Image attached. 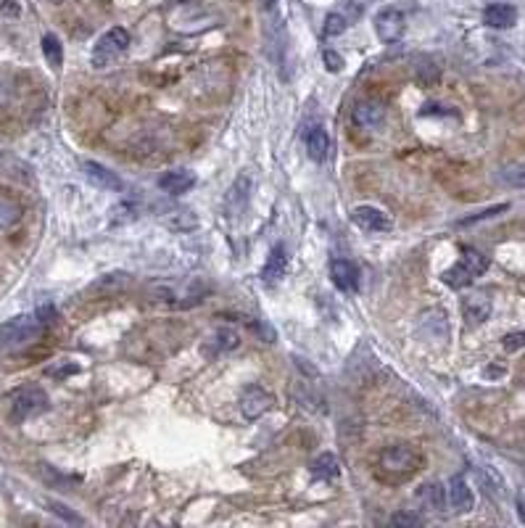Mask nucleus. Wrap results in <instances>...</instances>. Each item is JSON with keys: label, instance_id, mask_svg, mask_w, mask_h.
Masks as SVG:
<instances>
[{"label": "nucleus", "instance_id": "nucleus-1", "mask_svg": "<svg viewBox=\"0 0 525 528\" xmlns=\"http://www.w3.org/2000/svg\"><path fill=\"white\" fill-rule=\"evenodd\" d=\"M486 270H489V256H483V253L475 251V249H462L460 262L451 264L446 272L441 275V280H444L448 288H465V286H470L478 275H483Z\"/></svg>", "mask_w": 525, "mask_h": 528}, {"label": "nucleus", "instance_id": "nucleus-2", "mask_svg": "<svg viewBox=\"0 0 525 528\" xmlns=\"http://www.w3.org/2000/svg\"><path fill=\"white\" fill-rule=\"evenodd\" d=\"M380 473L394 478V481H404L412 473H417L420 468V454L409 447H385L380 451V460H378Z\"/></svg>", "mask_w": 525, "mask_h": 528}, {"label": "nucleus", "instance_id": "nucleus-3", "mask_svg": "<svg viewBox=\"0 0 525 528\" xmlns=\"http://www.w3.org/2000/svg\"><path fill=\"white\" fill-rule=\"evenodd\" d=\"M127 48H130V32L124 27H111L109 32H103L98 37L90 61H93V66H98V69H106V66H111L117 58H121V55L127 53Z\"/></svg>", "mask_w": 525, "mask_h": 528}, {"label": "nucleus", "instance_id": "nucleus-4", "mask_svg": "<svg viewBox=\"0 0 525 528\" xmlns=\"http://www.w3.org/2000/svg\"><path fill=\"white\" fill-rule=\"evenodd\" d=\"M43 319L37 315H22L0 325V346H24L43 336Z\"/></svg>", "mask_w": 525, "mask_h": 528}, {"label": "nucleus", "instance_id": "nucleus-5", "mask_svg": "<svg viewBox=\"0 0 525 528\" xmlns=\"http://www.w3.org/2000/svg\"><path fill=\"white\" fill-rule=\"evenodd\" d=\"M211 13L204 8V6H198V3H182V6H177L175 11L169 13V24H172V29H177V32H185V34H193V32H201V29H206V27H211Z\"/></svg>", "mask_w": 525, "mask_h": 528}, {"label": "nucleus", "instance_id": "nucleus-6", "mask_svg": "<svg viewBox=\"0 0 525 528\" xmlns=\"http://www.w3.org/2000/svg\"><path fill=\"white\" fill-rule=\"evenodd\" d=\"M48 404H51V402H48V394H45L43 388H37V385L19 388V391L11 396V418L22 423V420L34 418V415L45 412Z\"/></svg>", "mask_w": 525, "mask_h": 528}, {"label": "nucleus", "instance_id": "nucleus-7", "mask_svg": "<svg viewBox=\"0 0 525 528\" xmlns=\"http://www.w3.org/2000/svg\"><path fill=\"white\" fill-rule=\"evenodd\" d=\"M404 27H406L404 13L399 11V8H394V6H385V8H380V11L375 13V32H378V37H380L383 43L401 40Z\"/></svg>", "mask_w": 525, "mask_h": 528}, {"label": "nucleus", "instance_id": "nucleus-8", "mask_svg": "<svg viewBox=\"0 0 525 528\" xmlns=\"http://www.w3.org/2000/svg\"><path fill=\"white\" fill-rule=\"evenodd\" d=\"M351 220L357 222L361 230H367V232L394 230V222H391V217H388L385 211L378 209V206H357V209L351 211Z\"/></svg>", "mask_w": 525, "mask_h": 528}, {"label": "nucleus", "instance_id": "nucleus-9", "mask_svg": "<svg viewBox=\"0 0 525 528\" xmlns=\"http://www.w3.org/2000/svg\"><path fill=\"white\" fill-rule=\"evenodd\" d=\"M82 175L88 177L90 185L100 187V190H111V193H119L124 183L119 180L117 172H111L109 166L98 164V161H82Z\"/></svg>", "mask_w": 525, "mask_h": 528}, {"label": "nucleus", "instance_id": "nucleus-10", "mask_svg": "<svg viewBox=\"0 0 525 528\" xmlns=\"http://www.w3.org/2000/svg\"><path fill=\"white\" fill-rule=\"evenodd\" d=\"M270 407H272V396L262 385H248L241 394V412L248 420H259Z\"/></svg>", "mask_w": 525, "mask_h": 528}, {"label": "nucleus", "instance_id": "nucleus-11", "mask_svg": "<svg viewBox=\"0 0 525 528\" xmlns=\"http://www.w3.org/2000/svg\"><path fill=\"white\" fill-rule=\"evenodd\" d=\"M446 502L451 505L454 513H470L472 510V505H475V494H472L470 484H467L462 475H454V478L448 481Z\"/></svg>", "mask_w": 525, "mask_h": 528}, {"label": "nucleus", "instance_id": "nucleus-12", "mask_svg": "<svg viewBox=\"0 0 525 528\" xmlns=\"http://www.w3.org/2000/svg\"><path fill=\"white\" fill-rule=\"evenodd\" d=\"M354 121L361 130H378L385 121V106L380 100H359L354 106Z\"/></svg>", "mask_w": 525, "mask_h": 528}, {"label": "nucleus", "instance_id": "nucleus-13", "mask_svg": "<svg viewBox=\"0 0 525 528\" xmlns=\"http://www.w3.org/2000/svg\"><path fill=\"white\" fill-rule=\"evenodd\" d=\"M462 315L470 325H481L491 317V298L489 293H470L462 301Z\"/></svg>", "mask_w": 525, "mask_h": 528}, {"label": "nucleus", "instance_id": "nucleus-14", "mask_svg": "<svg viewBox=\"0 0 525 528\" xmlns=\"http://www.w3.org/2000/svg\"><path fill=\"white\" fill-rule=\"evenodd\" d=\"M483 24L491 29H510L517 24V8L510 3H493L483 11Z\"/></svg>", "mask_w": 525, "mask_h": 528}, {"label": "nucleus", "instance_id": "nucleus-15", "mask_svg": "<svg viewBox=\"0 0 525 528\" xmlns=\"http://www.w3.org/2000/svg\"><path fill=\"white\" fill-rule=\"evenodd\" d=\"M193 185H196V175L190 169H169V172H164V175L159 177V187L164 193H169V196L187 193Z\"/></svg>", "mask_w": 525, "mask_h": 528}, {"label": "nucleus", "instance_id": "nucleus-16", "mask_svg": "<svg viewBox=\"0 0 525 528\" xmlns=\"http://www.w3.org/2000/svg\"><path fill=\"white\" fill-rule=\"evenodd\" d=\"M330 277H333V283H335L340 291H346V293L357 291V286H359V272H357V267H354L349 259H333V262H330Z\"/></svg>", "mask_w": 525, "mask_h": 528}, {"label": "nucleus", "instance_id": "nucleus-17", "mask_svg": "<svg viewBox=\"0 0 525 528\" xmlns=\"http://www.w3.org/2000/svg\"><path fill=\"white\" fill-rule=\"evenodd\" d=\"M285 270H288V251H285V246L277 243V246H272L270 256H267V264H264L262 270V280L264 283H277L285 275Z\"/></svg>", "mask_w": 525, "mask_h": 528}, {"label": "nucleus", "instance_id": "nucleus-18", "mask_svg": "<svg viewBox=\"0 0 525 528\" xmlns=\"http://www.w3.org/2000/svg\"><path fill=\"white\" fill-rule=\"evenodd\" d=\"M304 143H307V154L312 161H325L330 156V138L325 127H312L304 138Z\"/></svg>", "mask_w": 525, "mask_h": 528}, {"label": "nucleus", "instance_id": "nucleus-19", "mask_svg": "<svg viewBox=\"0 0 525 528\" xmlns=\"http://www.w3.org/2000/svg\"><path fill=\"white\" fill-rule=\"evenodd\" d=\"M312 473H314V478H322V481H330V478H335V475L340 473L338 457H335L333 451H322L317 460L312 462Z\"/></svg>", "mask_w": 525, "mask_h": 528}, {"label": "nucleus", "instance_id": "nucleus-20", "mask_svg": "<svg viewBox=\"0 0 525 528\" xmlns=\"http://www.w3.org/2000/svg\"><path fill=\"white\" fill-rule=\"evenodd\" d=\"M420 499H423L427 505V510H433V513H444V507L448 505L446 489L441 484H425L420 489Z\"/></svg>", "mask_w": 525, "mask_h": 528}, {"label": "nucleus", "instance_id": "nucleus-21", "mask_svg": "<svg viewBox=\"0 0 525 528\" xmlns=\"http://www.w3.org/2000/svg\"><path fill=\"white\" fill-rule=\"evenodd\" d=\"M43 55L51 69H61L64 66V45L55 34H45L43 37Z\"/></svg>", "mask_w": 525, "mask_h": 528}, {"label": "nucleus", "instance_id": "nucleus-22", "mask_svg": "<svg viewBox=\"0 0 525 528\" xmlns=\"http://www.w3.org/2000/svg\"><path fill=\"white\" fill-rule=\"evenodd\" d=\"M22 220V206L13 198L0 196V230H8Z\"/></svg>", "mask_w": 525, "mask_h": 528}, {"label": "nucleus", "instance_id": "nucleus-23", "mask_svg": "<svg viewBox=\"0 0 525 528\" xmlns=\"http://www.w3.org/2000/svg\"><path fill=\"white\" fill-rule=\"evenodd\" d=\"M499 183L507 187H525V164H507L499 169Z\"/></svg>", "mask_w": 525, "mask_h": 528}, {"label": "nucleus", "instance_id": "nucleus-24", "mask_svg": "<svg viewBox=\"0 0 525 528\" xmlns=\"http://www.w3.org/2000/svg\"><path fill=\"white\" fill-rule=\"evenodd\" d=\"M238 333L232 328H219L217 333H214V338H211V343H214V352H230V349H235L238 346Z\"/></svg>", "mask_w": 525, "mask_h": 528}, {"label": "nucleus", "instance_id": "nucleus-25", "mask_svg": "<svg viewBox=\"0 0 525 528\" xmlns=\"http://www.w3.org/2000/svg\"><path fill=\"white\" fill-rule=\"evenodd\" d=\"M349 29V16L340 11H333L328 13V19H325V34L328 37H338V34H343Z\"/></svg>", "mask_w": 525, "mask_h": 528}, {"label": "nucleus", "instance_id": "nucleus-26", "mask_svg": "<svg viewBox=\"0 0 525 528\" xmlns=\"http://www.w3.org/2000/svg\"><path fill=\"white\" fill-rule=\"evenodd\" d=\"M507 209H510V204H499V206L483 209V211H478V214H472V217H465V220H460V225H472V222H481V220H493V217L504 214Z\"/></svg>", "mask_w": 525, "mask_h": 528}, {"label": "nucleus", "instance_id": "nucleus-27", "mask_svg": "<svg viewBox=\"0 0 525 528\" xmlns=\"http://www.w3.org/2000/svg\"><path fill=\"white\" fill-rule=\"evenodd\" d=\"M111 214H114V217H111V220H114V225H117V222L121 225V222L135 220V206H130V204H119V206H114V209H111Z\"/></svg>", "mask_w": 525, "mask_h": 528}, {"label": "nucleus", "instance_id": "nucleus-28", "mask_svg": "<svg viewBox=\"0 0 525 528\" xmlns=\"http://www.w3.org/2000/svg\"><path fill=\"white\" fill-rule=\"evenodd\" d=\"M322 61L328 66V72H340V69H343V55L335 53V51H325V53H322Z\"/></svg>", "mask_w": 525, "mask_h": 528}, {"label": "nucleus", "instance_id": "nucleus-29", "mask_svg": "<svg viewBox=\"0 0 525 528\" xmlns=\"http://www.w3.org/2000/svg\"><path fill=\"white\" fill-rule=\"evenodd\" d=\"M391 526H423V517L412 515V513H399L391 517Z\"/></svg>", "mask_w": 525, "mask_h": 528}, {"label": "nucleus", "instance_id": "nucleus-30", "mask_svg": "<svg viewBox=\"0 0 525 528\" xmlns=\"http://www.w3.org/2000/svg\"><path fill=\"white\" fill-rule=\"evenodd\" d=\"M525 346V330H520V333H510V336H504V349H510V352H514V349H523Z\"/></svg>", "mask_w": 525, "mask_h": 528}, {"label": "nucleus", "instance_id": "nucleus-31", "mask_svg": "<svg viewBox=\"0 0 525 528\" xmlns=\"http://www.w3.org/2000/svg\"><path fill=\"white\" fill-rule=\"evenodd\" d=\"M51 510H53L55 515L66 517L69 523H82V517H79V515H74V513H69V507H66V505H61V502H51Z\"/></svg>", "mask_w": 525, "mask_h": 528}, {"label": "nucleus", "instance_id": "nucleus-32", "mask_svg": "<svg viewBox=\"0 0 525 528\" xmlns=\"http://www.w3.org/2000/svg\"><path fill=\"white\" fill-rule=\"evenodd\" d=\"M0 11H3V13H11V16H19V6H16L13 0H3V6H0Z\"/></svg>", "mask_w": 525, "mask_h": 528}, {"label": "nucleus", "instance_id": "nucleus-33", "mask_svg": "<svg viewBox=\"0 0 525 528\" xmlns=\"http://www.w3.org/2000/svg\"><path fill=\"white\" fill-rule=\"evenodd\" d=\"M264 3H267V8H272L274 6V0H264Z\"/></svg>", "mask_w": 525, "mask_h": 528}]
</instances>
